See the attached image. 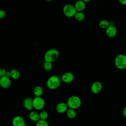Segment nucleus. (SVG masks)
I'll use <instances>...</instances> for the list:
<instances>
[{"label":"nucleus","instance_id":"obj_1","mask_svg":"<svg viewBox=\"0 0 126 126\" xmlns=\"http://www.w3.org/2000/svg\"><path fill=\"white\" fill-rule=\"evenodd\" d=\"M61 79L57 75H52L50 76L46 81L47 88L51 90L58 89L61 85Z\"/></svg>","mask_w":126,"mask_h":126},{"label":"nucleus","instance_id":"obj_2","mask_svg":"<svg viewBox=\"0 0 126 126\" xmlns=\"http://www.w3.org/2000/svg\"><path fill=\"white\" fill-rule=\"evenodd\" d=\"M59 51L55 48H52L48 50L44 54V61L53 62L55 61L59 57Z\"/></svg>","mask_w":126,"mask_h":126},{"label":"nucleus","instance_id":"obj_3","mask_svg":"<svg viewBox=\"0 0 126 126\" xmlns=\"http://www.w3.org/2000/svg\"><path fill=\"white\" fill-rule=\"evenodd\" d=\"M66 103L68 108L76 109L81 106L82 104V100L79 96L73 95L70 96L67 99Z\"/></svg>","mask_w":126,"mask_h":126},{"label":"nucleus","instance_id":"obj_4","mask_svg":"<svg viewBox=\"0 0 126 126\" xmlns=\"http://www.w3.org/2000/svg\"><path fill=\"white\" fill-rule=\"evenodd\" d=\"M115 66L119 69L123 70L126 69V55L120 54L117 55L114 59Z\"/></svg>","mask_w":126,"mask_h":126},{"label":"nucleus","instance_id":"obj_5","mask_svg":"<svg viewBox=\"0 0 126 126\" xmlns=\"http://www.w3.org/2000/svg\"><path fill=\"white\" fill-rule=\"evenodd\" d=\"M63 12L66 17L72 18L74 16V15L76 12V10L74 5L70 3H67L63 6Z\"/></svg>","mask_w":126,"mask_h":126},{"label":"nucleus","instance_id":"obj_6","mask_svg":"<svg viewBox=\"0 0 126 126\" xmlns=\"http://www.w3.org/2000/svg\"><path fill=\"white\" fill-rule=\"evenodd\" d=\"M33 108L36 110L42 109L45 104L44 99L41 96H35L32 99Z\"/></svg>","mask_w":126,"mask_h":126},{"label":"nucleus","instance_id":"obj_7","mask_svg":"<svg viewBox=\"0 0 126 126\" xmlns=\"http://www.w3.org/2000/svg\"><path fill=\"white\" fill-rule=\"evenodd\" d=\"M102 89V83L98 81L94 82L91 85L90 90L92 93L94 94H97L99 93Z\"/></svg>","mask_w":126,"mask_h":126},{"label":"nucleus","instance_id":"obj_8","mask_svg":"<svg viewBox=\"0 0 126 126\" xmlns=\"http://www.w3.org/2000/svg\"><path fill=\"white\" fill-rule=\"evenodd\" d=\"M74 79V74L70 72L64 73L61 77L62 81L65 83H70L73 82Z\"/></svg>","mask_w":126,"mask_h":126},{"label":"nucleus","instance_id":"obj_9","mask_svg":"<svg viewBox=\"0 0 126 126\" xmlns=\"http://www.w3.org/2000/svg\"><path fill=\"white\" fill-rule=\"evenodd\" d=\"M11 81L9 77H8L5 75L0 77V86L2 88L4 89H7L11 86Z\"/></svg>","mask_w":126,"mask_h":126},{"label":"nucleus","instance_id":"obj_10","mask_svg":"<svg viewBox=\"0 0 126 126\" xmlns=\"http://www.w3.org/2000/svg\"><path fill=\"white\" fill-rule=\"evenodd\" d=\"M13 126H24L26 124L25 119L21 116H15L12 121Z\"/></svg>","mask_w":126,"mask_h":126},{"label":"nucleus","instance_id":"obj_11","mask_svg":"<svg viewBox=\"0 0 126 126\" xmlns=\"http://www.w3.org/2000/svg\"><path fill=\"white\" fill-rule=\"evenodd\" d=\"M105 30L106 34L109 37H114L117 33V29L114 25H109Z\"/></svg>","mask_w":126,"mask_h":126},{"label":"nucleus","instance_id":"obj_12","mask_svg":"<svg viewBox=\"0 0 126 126\" xmlns=\"http://www.w3.org/2000/svg\"><path fill=\"white\" fill-rule=\"evenodd\" d=\"M68 107L66 103L64 102H61L57 104L56 106V111L60 114H63L66 112Z\"/></svg>","mask_w":126,"mask_h":126},{"label":"nucleus","instance_id":"obj_13","mask_svg":"<svg viewBox=\"0 0 126 126\" xmlns=\"http://www.w3.org/2000/svg\"><path fill=\"white\" fill-rule=\"evenodd\" d=\"M24 107L28 111H32L33 108L32 99L30 97H26L23 102Z\"/></svg>","mask_w":126,"mask_h":126},{"label":"nucleus","instance_id":"obj_14","mask_svg":"<svg viewBox=\"0 0 126 126\" xmlns=\"http://www.w3.org/2000/svg\"><path fill=\"white\" fill-rule=\"evenodd\" d=\"M74 6L76 11H83L86 8V3L82 0H78L76 1Z\"/></svg>","mask_w":126,"mask_h":126},{"label":"nucleus","instance_id":"obj_15","mask_svg":"<svg viewBox=\"0 0 126 126\" xmlns=\"http://www.w3.org/2000/svg\"><path fill=\"white\" fill-rule=\"evenodd\" d=\"M30 119L34 122H37L40 120L39 113L36 111H32L29 114Z\"/></svg>","mask_w":126,"mask_h":126},{"label":"nucleus","instance_id":"obj_16","mask_svg":"<svg viewBox=\"0 0 126 126\" xmlns=\"http://www.w3.org/2000/svg\"><path fill=\"white\" fill-rule=\"evenodd\" d=\"M33 93L35 96H41L43 93V88L40 86H36L33 89Z\"/></svg>","mask_w":126,"mask_h":126},{"label":"nucleus","instance_id":"obj_17","mask_svg":"<svg viewBox=\"0 0 126 126\" xmlns=\"http://www.w3.org/2000/svg\"><path fill=\"white\" fill-rule=\"evenodd\" d=\"M66 116L69 119H74L76 116V112L75 109L68 108L66 112Z\"/></svg>","mask_w":126,"mask_h":126},{"label":"nucleus","instance_id":"obj_18","mask_svg":"<svg viewBox=\"0 0 126 126\" xmlns=\"http://www.w3.org/2000/svg\"><path fill=\"white\" fill-rule=\"evenodd\" d=\"M74 17L77 21H82L85 18V15L83 11H76Z\"/></svg>","mask_w":126,"mask_h":126},{"label":"nucleus","instance_id":"obj_19","mask_svg":"<svg viewBox=\"0 0 126 126\" xmlns=\"http://www.w3.org/2000/svg\"><path fill=\"white\" fill-rule=\"evenodd\" d=\"M10 77L14 80H17L19 78L20 74L18 70L16 69H12L10 71Z\"/></svg>","mask_w":126,"mask_h":126},{"label":"nucleus","instance_id":"obj_20","mask_svg":"<svg viewBox=\"0 0 126 126\" xmlns=\"http://www.w3.org/2000/svg\"><path fill=\"white\" fill-rule=\"evenodd\" d=\"M99 28L102 29H106L109 26V21L107 20L103 19L99 21L98 24Z\"/></svg>","mask_w":126,"mask_h":126},{"label":"nucleus","instance_id":"obj_21","mask_svg":"<svg viewBox=\"0 0 126 126\" xmlns=\"http://www.w3.org/2000/svg\"><path fill=\"white\" fill-rule=\"evenodd\" d=\"M43 66L44 70H45L46 71H50L53 68L52 63L44 61V62L43 63Z\"/></svg>","mask_w":126,"mask_h":126},{"label":"nucleus","instance_id":"obj_22","mask_svg":"<svg viewBox=\"0 0 126 126\" xmlns=\"http://www.w3.org/2000/svg\"><path fill=\"white\" fill-rule=\"evenodd\" d=\"M40 119L42 120H46L48 117V114L47 111L42 110L39 113Z\"/></svg>","mask_w":126,"mask_h":126},{"label":"nucleus","instance_id":"obj_23","mask_svg":"<svg viewBox=\"0 0 126 126\" xmlns=\"http://www.w3.org/2000/svg\"><path fill=\"white\" fill-rule=\"evenodd\" d=\"M35 126H49L48 123L46 120H39L38 121L36 122Z\"/></svg>","mask_w":126,"mask_h":126},{"label":"nucleus","instance_id":"obj_24","mask_svg":"<svg viewBox=\"0 0 126 126\" xmlns=\"http://www.w3.org/2000/svg\"><path fill=\"white\" fill-rule=\"evenodd\" d=\"M5 15H6V13L5 11L2 9H0V19L4 18Z\"/></svg>","mask_w":126,"mask_h":126},{"label":"nucleus","instance_id":"obj_25","mask_svg":"<svg viewBox=\"0 0 126 126\" xmlns=\"http://www.w3.org/2000/svg\"><path fill=\"white\" fill-rule=\"evenodd\" d=\"M6 73V70L5 69L3 68H0V76H3L5 75V74Z\"/></svg>","mask_w":126,"mask_h":126},{"label":"nucleus","instance_id":"obj_26","mask_svg":"<svg viewBox=\"0 0 126 126\" xmlns=\"http://www.w3.org/2000/svg\"><path fill=\"white\" fill-rule=\"evenodd\" d=\"M119 2L124 5H126V0H118Z\"/></svg>","mask_w":126,"mask_h":126},{"label":"nucleus","instance_id":"obj_27","mask_svg":"<svg viewBox=\"0 0 126 126\" xmlns=\"http://www.w3.org/2000/svg\"><path fill=\"white\" fill-rule=\"evenodd\" d=\"M122 113L124 117H126V106L123 108V111H122Z\"/></svg>","mask_w":126,"mask_h":126},{"label":"nucleus","instance_id":"obj_28","mask_svg":"<svg viewBox=\"0 0 126 126\" xmlns=\"http://www.w3.org/2000/svg\"><path fill=\"white\" fill-rule=\"evenodd\" d=\"M5 76H6L8 77H10V71H6V73L5 74Z\"/></svg>","mask_w":126,"mask_h":126},{"label":"nucleus","instance_id":"obj_29","mask_svg":"<svg viewBox=\"0 0 126 126\" xmlns=\"http://www.w3.org/2000/svg\"><path fill=\"white\" fill-rule=\"evenodd\" d=\"M83 1H84L85 3L86 2H89V1H90V0H82Z\"/></svg>","mask_w":126,"mask_h":126},{"label":"nucleus","instance_id":"obj_30","mask_svg":"<svg viewBox=\"0 0 126 126\" xmlns=\"http://www.w3.org/2000/svg\"><path fill=\"white\" fill-rule=\"evenodd\" d=\"M46 0V1H52V0Z\"/></svg>","mask_w":126,"mask_h":126},{"label":"nucleus","instance_id":"obj_31","mask_svg":"<svg viewBox=\"0 0 126 126\" xmlns=\"http://www.w3.org/2000/svg\"><path fill=\"white\" fill-rule=\"evenodd\" d=\"M24 126H28V125H27V124H25V125H24Z\"/></svg>","mask_w":126,"mask_h":126},{"label":"nucleus","instance_id":"obj_32","mask_svg":"<svg viewBox=\"0 0 126 126\" xmlns=\"http://www.w3.org/2000/svg\"><path fill=\"white\" fill-rule=\"evenodd\" d=\"M0 77H1V76H0Z\"/></svg>","mask_w":126,"mask_h":126}]
</instances>
